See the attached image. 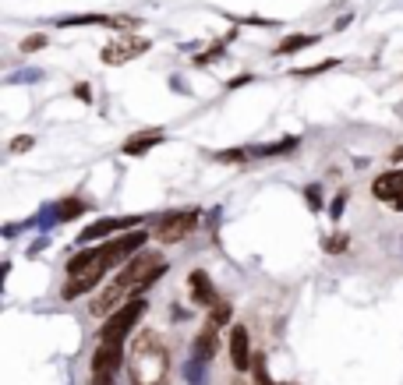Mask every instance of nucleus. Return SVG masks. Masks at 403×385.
Instances as JSON below:
<instances>
[{
	"label": "nucleus",
	"instance_id": "1",
	"mask_svg": "<svg viewBox=\"0 0 403 385\" xmlns=\"http://www.w3.org/2000/svg\"><path fill=\"white\" fill-rule=\"evenodd\" d=\"M127 371L135 385H167L170 382V350L159 332L145 329L131 339L127 350Z\"/></svg>",
	"mask_w": 403,
	"mask_h": 385
},
{
	"label": "nucleus",
	"instance_id": "2",
	"mask_svg": "<svg viewBox=\"0 0 403 385\" xmlns=\"http://www.w3.org/2000/svg\"><path fill=\"white\" fill-rule=\"evenodd\" d=\"M120 364H124V350H120V343L100 339V347H96V354H93V364H89V382L93 385H113Z\"/></svg>",
	"mask_w": 403,
	"mask_h": 385
},
{
	"label": "nucleus",
	"instance_id": "3",
	"mask_svg": "<svg viewBox=\"0 0 403 385\" xmlns=\"http://www.w3.org/2000/svg\"><path fill=\"white\" fill-rule=\"evenodd\" d=\"M145 307H149V304H145V297H142V300L135 297V300H127L124 307H117V311H113V315L106 318V325L100 329V339L120 343V339H124V336H127V332L135 329V322H138V318L145 315Z\"/></svg>",
	"mask_w": 403,
	"mask_h": 385
},
{
	"label": "nucleus",
	"instance_id": "4",
	"mask_svg": "<svg viewBox=\"0 0 403 385\" xmlns=\"http://www.w3.org/2000/svg\"><path fill=\"white\" fill-rule=\"evenodd\" d=\"M202 216L195 209H181V212H167L159 223H156V237L163 241V244H177V241H184L192 230H199Z\"/></svg>",
	"mask_w": 403,
	"mask_h": 385
},
{
	"label": "nucleus",
	"instance_id": "5",
	"mask_svg": "<svg viewBox=\"0 0 403 385\" xmlns=\"http://www.w3.org/2000/svg\"><path fill=\"white\" fill-rule=\"evenodd\" d=\"M372 194H375L382 205L403 212V170H386V174H379L375 184H372Z\"/></svg>",
	"mask_w": 403,
	"mask_h": 385
},
{
	"label": "nucleus",
	"instance_id": "6",
	"mask_svg": "<svg viewBox=\"0 0 403 385\" xmlns=\"http://www.w3.org/2000/svg\"><path fill=\"white\" fill-rule=\"evenodd\" d=\"M149 46H152V43H149V39H142V36H127V39H117V43L103 46V64H127V60L142 57V53H145Z\"/></svg>",
	"mask_w": 403,
	"mask_h": 385
},
{
	"label": "nucleus",
	"instance_id": "7",
	"mask_svg": "<svg viewBox=\"0 0 403 385\" xmlns=\"http://www.w3.org/2000/svg\"><path fill=\"white\" fill-rule=\"evenodd\" d=\"M226 347H230V364L234 371H248L251 368V339H248V329L244 325H234L230 336H226Z\"/></svg>",
	"mask_w": 403,
	"mask_h": 385
},
{
	"label": "nucleus",
	"instance_id": "8",
	"mask_svg": "<svg viewBox=\"0 0 403 385\" xmlns=\"http://www.w3.org/2000/svg\"><path fill=\"white\" fill-rule=\"evenodd\" d=\"M138 223H142L138 216H127V219H100V223H93V226H85V230H82L78 244L100 241V237H106V233H117V230H135Z\"/></svg>",
	"mask_w": 403,
	"mask_h": 385
},
{
	"label": "nucleus",
	"instance_id": "9",
	"mask_svg": "<svg viewBox=\"0 0 403 385\" xmlns=\"http://www.w3.org/2000/svg\"><path fill=\"white\" fill-rule=\"evenodd\" d=\"M124 293H127V287H124L120 280H113V283H110V287H106L100 297L93 300V307H89V311H93L96 318H110V315L117 311V304L124 300Z\"/></svg>",
	"mask_w": 403,
	"mask_h": 385
},
{
	"label": "nucleus",
	"instance_id": "10",
	"mask_svg": "<svg viewBox=\"0 0 403 385\" xmlns=\"http://www.w3.org/2000/svg\"><path fill=\"white\" fill-rule=\"evenodd\" d=\"M219 329L212 325V322H205L199 329V336H195V343H192V354H195V361H212L216 357V350H219V336H216Z\"/></svg>",
	"mask_w": 403,
	"mask_h": 385
},
{
	"label": "nucleus",
	"instance_id": "11",
	"mask_svg": "<svg viewBox=\"0 0 403 385\" xmlns=\"http://www.w3.org/2000/svg\"><path fill=\"white\" fill-rule=\"evenodd\" d=\"M188 287H192V297H195L199 307H212V304L219 300V293H216V287H212V280H209L202 269H195V273L188 276Z\"/></svg>",
	"mask_w": 403,
	"mask_h": 385
},
{
	"label": "nucleus",
	"instance_id": "12",
	"mask_svg": "<svg viewBox=\"0 0 403 385\" xmlns=\"http://www.w3.org/2000/svg\"><path fill=\"white\" fill-rule=\"evenodd\" d=\"M163 142V131L159 127H152V131H138V135H131L127 142H124V152L127 156H145L152 145H159Z\"/></svg>",
	"mask_w": 403,
	"mask_h": 385
},
{
	"label": "nucleus",
	"instance_id": "13",
	"mask_svg": "<svg viewBox=\"0 0 403 385\" xmlns=\"http://www.w3.org/2000/svg\"><path fill=\"white\" fill-rule=\"evenodd\" d=\"M318 43V36H291V39H283L280 46H276V53L283 57V53H294V50H308V46H315Z\"/></svg>",
	"mask_w": 403,
	"mask_h": 385
},
{
	"label": "nucleus",
	"instance_id": "14",
	"mask_svg": "<svg viewBox=\"0 0 403 385\" xmlns=\"http://www.w3.org/2000/svg\"><path fill=\"white\" fill-rule=\"evenodd\" d=\"M230 318H234V307H230L226 300H216V304L209 307V322H212L216 329H223V325H226Z\"/></svg>",
	"mask_w": 403,
	"mask_h": 385
},
{
	"label": "nucleus",
	"instance_id": "15",
	"mask_svg": "<svg viewBox=\"0 0 403 385\" xmlns=\"http://www.w3.org/2000/svg\"><path fill=\"white\" fill-rule=\"evenodd\" d=\"M89 209V201H82V198H68L61 209H57V219H75V216H82Z\"/></svg>",
	"mask_w": 403,
	"mask_h": 385
},
{
	"label": "nucleus",
	"instance_id": "16",
	"mask_svg": "<svg viewBox=\"0 0 403 385\" xmlns=\"http://www.w3.org/2000/svg\"><path fill=\"white\" fill-rule=\"evenodd\" d=\"M255 382L251 385H273V379H269V368H266V354H255Z\"/></svg>",
	"mask_w": 403,
	"mask_h": 385
},
{
	"label": "nucleus",
	"instance_id": "17",
	"mask_svg": "<svg viewBox=\"0 0 403 385\" xmlns=\"http://www.w3.org/2000/svg\"><path fill=\"white\" fill-rule=\"evenodd\" d=\"M298 145V138H287V142H276V145H262V149H255V156H276V152H291Z\"/></svg>",
	"mask_w": 403,
	"mask_h": 385
},
{
	"label": "nucleus",
	"instance_id": "18",
	"mask_svg": "<svg viewBox=\"0 0 403 385\" xmlns=\"http://www.w3.org/2000/svg\"><path fill=\"white\" fill-rule=\"evenodd\" d=\"M216 159H219V163H244L248 152H244V149H230V152H216Z\"/></svg>",
	"mask_w": 403,
	"mask_h": 385
},
{
	"label": "nucleus",
	"instance_id": "19",
	"mask_svg": "<svg viewBox=\"0 0 403 385\" xmlns=\"http://www.w3.org/2000/svg\"><path fill=\"white\" fill-rule=\"evenodd\" d=\"M347 244H350V241L340 233V237H329V241H325V251H329V255H340V251H347Z\"/></svg>",
	"mask_w": 403,
	"mask_h": 385
},
{
	"label": "nucleus",
	"instance_id": "20",
	"mask_svg": "<svg viewBox=\"0 0 403 385\" xmlns=\"http://www.w3.org/2000/svg\"><path fill=\"white\" fill-rule=\"evenodd\" d=\"M43 46H46V36H28V39L21 43V50H25V53H32V50H43Z\"/></svg>",
	"mask_w": 403,
	"mask_h": 385
},
{
	"label": "nucleus",
	"instance_id": "21",
	"mask_svg": "<svg viewBox=\"0 0 403 385\" xmlns=\"http://www.w3.org/2000/svg\"><path fill=\"white\" fill-rule=\"evenodd\" d=\"M343 209H347V191H340L336 198H333V209H329V212H333V219H340V216H343Z\"/></svg>",
	"mask_w": 403,
	"mask_h": 385
},
{
	"label": "nucleus",
	"instance_id": "22",
	"mask_svg": "<svg viewBox=\"0 0 403 385\" xmlns=\"http://www.w3.org/2000/svg\"><path fill=\"white\" fill-rule=\"evenodd\" d=\"M304 198H308L311 212H318V209H322V194H318V188H308V191H304Z\"/></svg>",
	"mask_w": 403,
	"mask_h": 385
},
{
	"label": "nucleus",
	"instance_id": "23",
	"mask_svg": "<svg viewBox=\"0 0 403 385\" xmlns=\"http://www.w3.org/2000/svg\"><path fill=\"white\" fill-rule=\"evenodd\" d=\"M25 149H32V138H25V135H21V138L11 145V152H25Z\"/></svg>",
	"mask_w": 403,
	"mask_h": 385
},
{
	"label": "nucleus",
	"instance_id": "24",
	"mask_svg": "<svg viewBox=\"0 0 403 385\" xmlns=\"http://www.w3.org/2000/svg\"><path fill=\"white\" fill-rule=\"evenodd\" d=\"M75 96H78V99H85V102H89V99H93V89H89V85H75Z\"/></svg>",
	"mask_w": 403,
	"mask_h": 385
},
{
	"label": "nucleus",
	"instance_id": "25",
	"mask_svg": "<svg viewBox=\"0 0 403 385\" xmlns=\"http://www.w3.org/2000/svg\"><path fill=\"white\" fill-rule=\"evenodd\" d=\"M248 82H255V78H251V75H241V78L230 82V89H241V85H248Z\"/></svg>",
	"mask_w": 403,
	"mask_h": 385
},
{
	"label": "nucleus",
	"instance_id": "26",
	"mask_svg": "<svg viewBox=\"0 0 403 385\" xmlns=\"http://www.w3.org/2000/svg\"><path fill=\"white\" fill-rule=\"evenodd\" d=\"M234 385H244V382H241V379H237V382H234Z\"/></svg>",
	"mask_w": 403,
	"mask_h": 385
},
{
	"label": "nucleus",
	"instance_id": "27",
	"mask_svg": "<svg viewBox=\"0 0 403 385\" xmlns=\"http://www.w3.org/2000/svg\"><path fill=\"white\" fill-rule=\"evenodd\" d=\"M280 385H294V382H280Z\"/></svg>",
	"mask_w": 403,
	"mask_h": 385
}]
</instances>
